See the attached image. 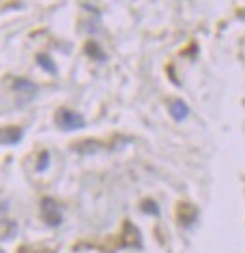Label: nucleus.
<instances>
[{
    "mask_svg": "<svg viewBox=\"0 0 245 253\" xmlns=\"http://www.w3.org/2000/svg\"><path fill=\"white\" fill-rule=\"evenodd\" d=\"M59 125L66 128V130H75V128H81V126L85 125V121H83V117L79 116V114L64 110V112L59 114Z\"/></svg>",
    "mask_w": 245,
    "mask_h": 253,
    "instance_id": "nucleus-1",
    "label": "nucleus"
},
{
    "mask_svg": "<svg viewBox=\"0 0 245 253\" xmlns=\"http://www.w3.org/2000/svg\"><path fill=\"white\" fill-rule=\"evenodd\" d=\"M42 215H43V219L49 223V225H53V227L61 225V221H63V215H61V211L57 208V204H55L53 201H49V199L43 201Z\"/></svg>",
    "mask_w": 245,
    "mask_h": 253,
    "instance_id": "nucleus-2",
    "label": "nucleus"
},
{
    "mask_svg": "<svg viewBox=\"0 0 245 253\" xmlns=\"http://www.w3.org/2000/svg\"><path fill=\"white\" fill-rule=\"evenodd\" d=\"M23 138L21 128H4L0 130V142L2 144H17Z\"/></svg>",
    "mask_w": 245,
    "mask_h": 253,
    "instance_id": "nucleus-3",
    "label": "nucleus"
},
{
    "mask_svg": "<svg viewBox=\"0 0 245 253\" xmlns=\"http://www.w3.org/2000/svg\"><path fill=\"white\" fill-rule=\"evenodd\" d=\"M170 112H172V116L175 117V119H179V121H181V119H185V117L189 116V108H187V106L183 104V102H179V100L172 104Z\"/></svg>",
    "mask_w": 245,
    "mask_h": 253,
    "instance_id": "nucleus-4",
    "label": "nucleus"
},
{
    "mask_svg": "<svg viewBox=\"0 0 245 253\" xmlns=\"http://www.w3.org/2000/svg\"><path fill=\"white\" fill-rule=\"evenodd\" d=\"M15 234V223L11 221H0V240L11 238Z\"/></svg>",
    "mask_w": 245,
    "mask_h": 253,
    "instance_id": "nucleus-5",
    "label": "nucleus"
},
{
    "mask_svg": "<svg viewBox=\"0 0 245 253\" xmlns=\"http://www.w3.org/2000/svg\"><path fill=\"white\" fill-rule=\"evenodd\" d=\"M38 63L42 64L43 68H47L49 72H55V64L51 63V61H49V59H47L45 55H40V57H38Z\"/></svg>",
    "mask_w": 245,
    "mask_h": 253,
    "instance_id": "nucleus-6",
    "label": "nucleus"
},
{
    "mask_svg": "<svg viewBox=\"0 0 245 253\" xmlns=\"http://www.w3.org/2000/svg\"><path fill=\"white\" fill-rule=\"evenodd\" d=\"M145 211H149V213H159V208H157L153 202H147V204H145Z\"/></svg>",
    "mask_w": 245,
    "mask_h": 253,
    "instance_id": "nucleus-7",
    "label": "nucleus"
},
{
    "mask_svg": "<svg viewBox=\"0 0 245 253\" xmlns=\"http://www.w3.org/2000/svg\"><path fill=\"white\" fill-rule=\"evenodd\" d=\"M45 169H47V153H43L42 161H40V165H38V170H45Z\"/></svg>",
    "mask_w": 245,
    "mask_h": 253,
    "instance_id": "nucleus-8",
    "label": "nucleus"
}]
</instances>
